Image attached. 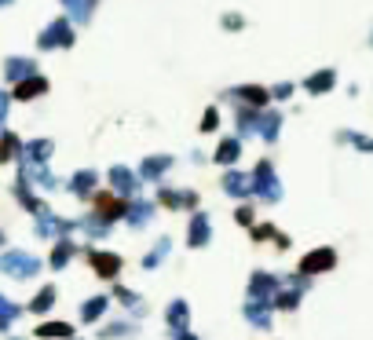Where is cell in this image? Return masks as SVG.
Instances as JSON below:
<instances>
[{
    "label": "cell",
    "instance_id": "obj_34",
    "mask_svg": "<svg viewBox=\"0 0 373 340\" xmlns=\"http://www.w3.org/2000/svg\"><path fill=\"white\" fill-rule=\"evenodd\" d=\"M0 315H8V319H15V315H19V307H15V304H11V300H4V296H0Z\"/></svg>",
    "mask_w": 373,
    "mask_h": 340
},
{
    "label": "cell",
    "instance_id": "obj_30",
    "mask_svg": "<svg viewBox=\"0 0 373 340\" xmlns=\"http://www.w3.org/2000/svg\"><path fill=\"white\" fill-rule=\"evenodd\" d=\"M329 84H333V73H329V70H326V73H315L311 81H307V88H311V91H326Z\"/></svg>",
    "mask_w": 373,
    "mask_h": 340
},
{
    "label": "cell",
    "instance_id": "obj_23",
    "mask_svg": "<svg viewBox=\"0 0 373 340\" xmlns=\"http://www.w3.org/2000/svg\"><path fill=\"white\" fill-rule=\"evenodd\" d=\"M169 325H172V333L187 330V304H183V300H176V304L169 307Z\"/></svg>",
    "mask_w": 373,
    "mask_h": 340
},
{
    "label": "cell",
    "instance_id": "obj_39",
    "mask_svg": "<svg viewBox=\"0 0 373 340\" xmlns=\"http://www.w3.org/2000/svg\"><path fill=\"white\" fill-rule=\"evenodd\" d=\"M4 117H8V96L0 91V125H4Z\"/></svg>",
    "mask_w": 373,
    "mask_h": 340
},
{
    "label": "cell",
    "instance_id": "obj_26",
    "mask_svg": "<svg viewBox=\"0 0 373 340\" xmlns=\"http://www.w3.org/2000/svg\"><path fill=\"white\" fill-rule=\"evenodd\" d=\"M246 315L253 325H271V315H267V307H260V300H253V304H246Z\"/></svg>",
    "mask_w": 373,
    "mask_h": 340
},
{
    "label": "cell",
    "instance_id": "obj_27",
    "mask_svg": "<svg viewBox=\"0 0 373 340\" xmlns=\"http://www.w3.org/2000/svg\"><path fill=\"white\" fill-rule=\"evenodd\" d=\"M92 187H95V176L92 172H77V179H73V194H77V198H88Z\"/></svg>",
    "mask_w": 373,
    "mask_h": 340
},
{
    "label": "cell",
    "instance_id": "obj_10",
    "mask_svg": "<svg viewBox=\"0 0 373 340\" xmlns=\"http://www.w3.org/2000/svg\"><path fill=\"white\" fill-rule=\"evenodd\" d=\"M37 337L41 340H70L73 325L70 322H48V325H37Z\"/></svg>",
    "mask_w": 373,
    "mask_h": 340
},
{
    "label": "cell",
    "instance_id": "obj_42",
    "mask_svg": "<svg viewBox=\"0 0 373 340\" xmlns=\"http://www.w3.org/2000/svg\"><path fill=\"white\" fill-rule=\"evenodd\" d=\"M62 4H66V8H77V0H62Z\"/></svg>",
    "mask_w": 373,
    "mask_h": 340
},
{
    "label": "cell",
    "instance_id": "obj_15",
    "mask_svg": "<svg viewBox=\"0 0 373 340\" xmlns=\"http://www.w3.org/2000/svg\"><path fill=\"white\" fill-rule=\"evenodd\" d=\"M275 278L271 274H253V285H249V293H253V300H260V296H271L275 293Z\"/></svg>",
    "mask_w": 373,
    "mask_h": 340
},
{
    "label": "cell",
    "instance_id": "obj_6",
    "mask_svg": "<svg viewBox=\"0 0 373 340\" xmlns=\"http://www.w3.org/2000/svg\"><path fill=\"white\" fill-rule=\"evenodd\" d=\"M158 202L169 205V208H194L198 205V194L194 190H172V187H165L158 194Z\"/></svg>",
    "mask_w": 373,
    "mask_h": 340
},
{
    "label": "cell",
    "instance_id": "obj_8",
    "mask_svg": "<svg viewBox=\"0 0 373 340\" xmlns=\"http://www.w3.org/2000/svg\"><path fill=\"white\" fill-rule=\"evenodd\" d=\"M209 234H212V224H209V216H194L190 220V245H194V249H201L205 242H209Z\"/></svg>",
    "mask_w": 373,
    "mask_h": 340
},
{
    "label": "cell",
    "instance_id": "obj_17",
    "mask_svg": "<svg viewBox=\"0 0 373 340\" xmlns=\"http://www.w3.org/2000/svg\"><path fill=\"white\" fill-rule=\"evenodd\" d=\"M4 73H8V81H26V77L33 73V62L30 59H11L4 66Z\"/></svg>",
    "mask_w": 373,
    "mask_h": 340
},
{
    "label": "cell",
    "instance_id": "obj_16",
    "mask_svg": "<svg viewBox=\"0 0 373 340\" xmlns=\"http://www.w3.org/2000/svg\"><path fill=\"white\" fill-rule=\"evenodd\" d=\"M51 158V143L48 139H33L30 147H26V161H33V165H41Z\"/></svg>",
    "mask_w": 373,
    "mask_h": 340
},
{
    "label": "cell",
    "instance_id": "obj_40",
    "mask_svg": "<svg viewBox=\"0 0 373 340\" xmlns=\"http://www.w3.org/2000/svg\"><path fill=\"white\" fill-rule=\"evenodd\" d=\"M172 337H176V340H198V337H190L187 330H183V333H172Z\"/></svg>",
    "mask_w": 373,
    "mask_h": 340
},
{
    "label": "cell",
    "instance_id": "obj_28",
    "mask_svg": "<svg viewBox=\"0 0 373 340\" xmlns=\"http://www.w3.org/2000/svg\"><path fill=\"white\" fill-rule=\"evenodd\" d=\"M169 245H172L169 238H161L158 245H154V253H150V256L143 260V267H158V264H161V256H165V253H169Z\"/></svg>",
    "mask_w": 373,
    "mask_h": 340
},
{
    "label": "cell",
    "instance_id": "obj_2",
    "mask_svg": "<svg viewBox=\"0 0 373 340\" xmlns=\"http://www.w3.org/2000/svg\"><path fill=\"white\" fill-rule=\"evenodd\" d=\"M253 187H256V194H260L264 202H278V198H282V187H278V179H275V172H271V165H267V161L256 165Z\"/></svg>",
    "mask_w": 373,
    "mask_h": 340
},
{
    "label": "cell",
    "instance_id": "obj_18",
    "mask_svg": "<svg viewBox=\"0 0 373 340\" xmlns=\"http://www.w3.org/2000/svg\"><path fill=\"white\" fill-rule=\"evenodd\" d=\"M172 168V158H147L143 161V179H161V172Z\"/></svg>",
    "mask_w": 373,
    "mask_h": 340
},
{
    "label": "cell",
    "instance_id": "obj_22",
    "mask_svg": "<svg viewBox=\"0 0 373 340\" xmlns=\"http://www.w3.org/2000/svg\"><path fill=\"white\" fill-rule=\"evenodd\" d=\"M238 154H242V143H238V139H224L220 150H216V161H220V165H230V161H238Z\"/></svg>",
    "mask_w": 373,
    "mask_h": 340
},
{
    "label": "cell",
    "instance_id": "obj_1",
    "mask_svg": "<svg viewBox=\"0 0 373 340\" xmlns=\"http://www.w3.org/2000/svg\"><path fill=\"white\" fill-rule=\"evenodd\" d=\"M37 267L41 264H37L33 256H26V253H4L0 256V271L11 274V278H33Z\"/></svg>",
    "mask_w": 373,
    "mask_h": 340
},
{
    "label": "cell",
    "instance_id": "obj_19",
    "mask_svg": "<svg viewBox=\"0 0 373 340\" xmlns=\"http://www.w3.org/2000/svg\"><path fill=\"white\" fill-rule=\"evenodd\" d=\"M51 304H55V289H51V285H44V289L30 300V311H33V315H44Z\"/></svg>",
    "mask_w": 373,
    "mask_h": 340
},
{
    "label": "cell",
    "instance_id": "obj_20",
    "mask_svg": "<svg viewBox=\"0 0 373 340\" xmlns=\"http://www.w3.org/2000/svg\"><path fill=\"white\" fill-rule=\"evenodd\" d=\"M102 311H107V296H92V300H84L81 319L84 322H95V319H102Z\"/></svg>",
    "mask_w": 373,
    "mask_h": 340
},
{
    "label": "cell",
    "instance_id": "obj_13",
    "mask_svg": "<svg viewBox=\"0 0 373 340\" xmlns=\"http://www.w3.org/2000/svg\"><path fill=\"white\" fill-rule=\"evenodd\" d=\"M110 183H113V194H132L136 190V176L128 172V168H113Z\"/></svg>",
    "mask_w": 373,
    "mask_h": 340
},
{
    "label": "cell",
    "instance_id": "obj_44",
    "mask_svg": "<svg viewBox=\"0 0 373 340\" xmlns=\"http://www.w3.org/2000/svg\"><path fill=\"white\" fill-rule=\"evenodd\" d=\"M0 242H4V234H0Z\"/></svg>",
    "mask_w": 373,
    "mask_h": 340
},
{
    "label": "cell",
    "instance_id": "obj_11",
    "mask_svg": "<svg viewBox=\"0 0 373 340\" xmlns=\"http://www.w3.org/2000/svg\"><path fill=\"white\" fill-rule=\"evenodd\" d=\"M125 216H128V224H132V227H143V224H150V216H154V202H132Z\"/></svg>",
    "mask_w": 373,
    "mask_h": 340
},
{
    "label": "cell",
    "instance_id": "obj_43",
    "mask_svg": "<svg viewBox=\"0 0 373 340\" xmlns=\"http://www.w3.org/2000/svg\"><path fill=\"white\" fill-rule=\"evenodd\" d=\"M4 4H11V0H0V8H4Z\"/></svg>",
    "mask_w": 373,
    "mask_h": 340
},
{
    "label": "cell",
    "instance_id": "obj_41",
    "mask_svg": "<svg viewBox=\"0 0 373 340\" xmlns=\"http://www.w3.org/2000/svg\"><path fill=\"white\" fill-rule=\"evenodd\" d=\"M8 322H11L8 315H0V330H8Z\"/></svg>",
    "mask_w": 373,
    "mask_h": 340
},
{
    "label": "cell",
    "instance_id": "obj_32",
    "mask_svg": "<svg viewBox=\"0 0 373 340\" xmlns=\"http://www.w3.org/2000/svg\"><path fill=\"white\" fill-rule=\"evenodd\" d=\"M216 125H220V114H216V110H205V117H201V132H212Z\"/></svg>",
    "mask_w": 373,
    "mask_h": 340
},
{
    "label": "cell",
    "instance_id": "obj_9",
    "mask_svg": "<svg viewBox=\"0 0 373 340\" xmlns=\"http://www.w3.org/2000/svg\"><path fill=\"white\" fill-rule=\"evenodd\" d=\"M44 91H48L44 77H26V81H19V88H15V99H37V96H44Z\"/></svg>",
    "mask_w": 373,
    "mask_h": 340
},
{
    "label": "cell",
    "instance_id": "obj_5",
    "mask_svg": "<svg viewBox=\"0 0 373 340\" xmlns=\"http://www.w3.org/2000/svg\"><path fill=\"white\" fill-rule=\"evenodd\" d=\"M88 264H92V271L99 274V278H118L121 256L118 253H95V249H88Z\"/></svg>",
    "mask_w": 373,
    "mask_h": 340
},
{
    "label": "cell",
    "instance_id": "obj_31",
    "mask_svg": "<svg viewBox=\"0 0 373 340\" xmlns=\"http://www.w3.org/2000/svg\"><path fill=\"white\" fill-rule=\"evenodd\" d=\"M128 333H132V325H128V322H118V325H107V330H102V337H107V340H113V337H128Z\"/></svg>",
    "mask_w": 373,
    "mask_h": 340
},
{
    "label": "cell",
    "instance_id": "obj_24",
    "mask_svg": "<svg viewBox=\"0 0 373 340\" xmlns=\"http://www.w3.org/2000/svg\"><path fill=\"white\" fill-rule=\"evenodd\" d=\"M73 253H77V249H73V242H66V238H62V242L55 245V253H51V267H55V271H59V267H66Z\"/></svg>",
    "mask_w": 373,
    "mask_h": 340
},
{
    "label": "cell",
    "instance_id": "obj_14",
    "mask_svg": "<svg viewBox=\"0 0 373 340\" xmlns=\"http://www.w3.org/2000/svg\"><path fill=\"white\" fill-rule=\"evenodd\" d=\"M249 187H253V183H249L246 176H242V172H227V176H224V190H227V194H235V198L249 194Z\"/></svg>",
    "mask_w": 373,
    "mask_h": 340
},
{
    "label": "cell",
    "instance_id": "obj_36",
    "mask_svg": "<svg viewBox=\"0 0 373 340\" xmlns=\"http://www.w3.org/2000/svg\"><path fill=\"white\" fill-rule=\"evenodd\" d=\"M278 307H286V311L297 307V293H282V296H278Z\"/></svg>",
    "mask_w": 373,
    "mask_h": 340
},
{
    "label": "cell",
    "instance_id": "obj_7",
    "mask_svg": "<svg viewBox=\"0 0 373 340\" xmlns=\"http://www.w3.org/2000/svg\"><path fill=\"white\" fill-rule=\"evenodd\" d=\"M230 99H242L246 107H253V110H264V102H267V91H264V88H256V84H246V88L230 91Z\"/></svg>",
    "mask_w": 373,
    "mask_h": 340
},
{
    "label": "cell",
    "instance_id": "obj_37",
    "mask_svg": "<svg viewBox=\"0 0 373 340\" xmlns=\"http://www.w3.org/2000/svg\"><path fill=\"white\" fill-rule=\"evenodd\" d=\"M238 224H253V208H249V205L238 208Z\"/></svg>",
    "mask_w": 373,
    "mask_h": 340
},
{
    "label": "cell",
    "instance_id": "obj_4",
    "mask_svg": "<svg viewBox=\"0 0 373 340\" xmlns=\"http://www.w3.org/2000/svg\"><path fill=\"white\" fill-rule=\"evenodd\" d=\"M128 213V205L121 202V194H99L95 198V216L102 224H113V220H121Z\"/></svg>",
    "mask_w": 373,
    "mask_h": 340
},
{
    "label": "cell",
    "instance_id": "obj_29",
    "mask_svg": "<svg viewBox=\"0 0 373 340\" xmlns=\"http://www.w3.org/2000/svg\"><path fill=\"white\" fill-rule=\"evenodd\" d=\"M238 128H242V132H253V128H256V110L253 107L238 110Z\"/></svg>",
    "mask_w": 373,
    "mask_h": 340
},
{
    "label": "cell",
    "instance_id": "obj_33",
    "mask_svg": "<svg viewBox=\"0 0 373 340\" xmlns=\"http://www.w3.org/2000/svg\"><path fill=\"white\" fill-rule=\"evenodd\" d=\"M113 296H118L121 304H128V307H136V304H139V296H136L132 289H113Z\"/></svg>",
    "mask_w": 373,
    "mask_h": 340
},
{
    "label": "cell",
    "instance_id": "obj_21",
    "mask_svg": "<svg viewBox=\"0 0 373 340\" xmlns=\"http://www.w3.org/2000/svg\"><path fill=\"white\" fill-rule=\"evenodd\" d=\"M278 128H282V114H264V121L256 125V132H260L267 143H271V139L278 136Z\"/></svg>",
    "mask_w": 373,
    "mask_h": 340
},
{
    "label": "cell",
    "instance_id": "obj_3",
    "mask_svg": "<svg viewBox=\"0 0 373 340\" xmlns=\"http://www.w3.org/2000/svg\"><path fill=\"white\" fill-rule=\"evenodd\" d=\"M37 44H41L44 51H48V48H70V44H73V30H70V22H66V19L51 22V26H48V33H41V41H37Z\"/></svg>",
    "mask_w": 373,
    "mask_h": 340
},
{
    "label": "cell",
    "instance_id": "obj_35",
    "mask_svg": "<svg viewBox=\"0 0 373 340\" xmlns=\"http://www.w3.org/2000/svg\"><path fill=\"white\" fill-rule=\"evenodd\" d=\"M271 234H275V227H271V224H264V227H256V231H253V238H256V242H264V238H271Z\"/></svg>",
    "mask_w": 373,
    "mask_h": 340
},
{
    "label": "cell",
    "instance_id": "obj_12",
    "mask_svg": "<svg viewBox=\"0 0 373 340\" xmlns=\"http://www.w3.org/2000/svg\"><path fill=\"white\" fill-rule=\"evenodd\" d=\"M326 267H333V253L329 249H318L311 256H304V264H300L304 274H315V271H326Z\"/></svg>",
    "mask_w": 373,
    "mask_h": 340
},
{
    "label": "cell",
    "instance_id": "obj_38",
    "mask_svg": "<svg viewBox=\"0 0 373 340\" xmlns=\"http://www.w3.org/2000/svg\"><path fill=\"white\" fill-rule=\"evenodd\" d=\"M224 26H227V30H238V26H242V15H227Z\"/></svg>",
    "mask_w": 373,
    "mask_h": 340
},
{
    "label": "cell",
    "instance_id": "obj_25",
    "mask_svg": "<svg viewBox=\"0 0 373 340\" xmlns=\"http://www.w3.org/2000/svg\"><path fill=\"white\" fill-rule=\"evenodd\" d=\"M15 154H19V139L11 136V132H4V136H0V165H4V161H11Z\"/></svg>",
    "mask_w": 373,
    "mask_h": 340
}]
</instances>
